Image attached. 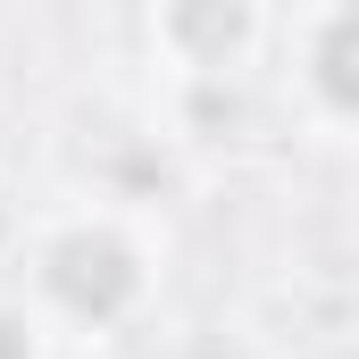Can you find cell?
Returning a JSON list of instances; mask_svg holds the SVG:
<instances>
[{"instance_id": "1", "label": "cell", "mask_w": 359, "mask_h": 359, "mask_svg": "<svg viewBox=\"0 0 359 359\" xmlns=\"http://www.w3.org/2000/svg\"><path fill=\"white\" fill-rule=\"evenodd\" d=\"M34 284H42V301H50L59 318H76V326H117V318L151 292V268H142V251H134L117 226L76 217V226H59V234L34 251Z\"/></svg>"}, {"instance_id": "2", "label": "cell", "mask_w": 359, "mask_h": 359, "mask_svg": "<svg viewBox=\"0 0 359 359\" xmlns=\"http://www.w3.org/2000/svg\"><path fill=\"white\" fill-rule=\"evenodd\" d=\"M159 50L192 76H234L259 50V0H159Z\"/></svg>"}, {"instance_id": "3", "label": "cell", "mask_w": 359, "mask_h": 359, "mask_svg": "<svg viewBox=\"0 0 359 359\" xmlns=\"http://www.w3.org/2000/svg\"><path fill=\"white\" fill-rule=\"evenodd\" d=\"M309 92H318L334 117L359 126V0L318 25V42H309Z\"/></svg>"}, {"instance_id": "4", "label": "cell", "mask_w": 359, "mask_h": 359, "mask_svg": "<svg viewBox=\"0 0 359 359\" xmlns=\"http://www.w3.org/2000/svg\"><path fill=\"white\" fill-rule=\"evenodd\" d=\"M0 359H42V318L0 301Z\"/></svg>"}, {"instance_id": "5", "label": "cell", "mask_w": 359, "mask_h": 359, "mask_svg": "<svg viewBox=\"0 0 359 359\" xmlns=\"http://www.w3.org/2000/svg\"><path fill=\"white\" fill-rule=\"evenodd\" d=\"M192 359H243V351H226V343H209V351H192Z\"/></svg>"}]
</instances>
